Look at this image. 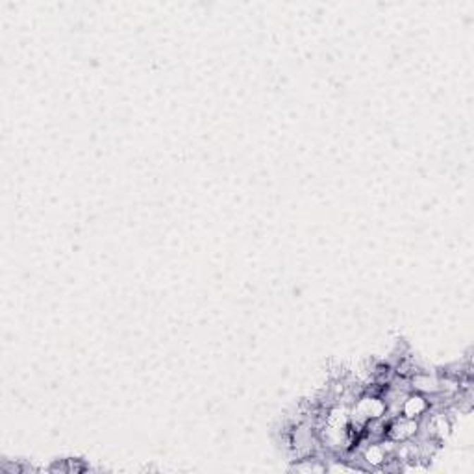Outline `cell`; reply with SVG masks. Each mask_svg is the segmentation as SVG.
<instances>
[{
  "label": "cell",
  "instance_id": "cell-1",
  "mask_svg": "<svg viewBox=\"0 0 474 474\" xmlns=\"http://www.w3.org/2000/svg\"><path fill=\"white\" fill-rule=\"evenodd\" d=\"M419 434V420L408 419L404 415H396L387 420V434L385 437L395 443H402V441L415 439Z\"/></svg>",
  "mask_w": 474,
  "mask_h": 474
},
{
  "label": "cell",
  "instance_id": "cell-2",
  "mask_svg": "<svg viewBox=\"0 0 474 474\" xmlns=\"http://www.w3.org/2000/svg\"><path fill=\"white\" fill-rule=\"evenodd\" d=\"M410 387L413 393H419V395H437V391H439V375L428 372L425 369L419 370V372L410 376Z\"/></svg>",
  "mask_w": 474,
  "mask_h": 474
},
{
  "label": "cell",
  "instance_id": "cell-3",
  "mask_svg": "<svg viewBox=\"0 0 474 474\" xmlns=\"http://www.w3.org/2000/svg\"><path fill=\"white\" fill-rule=\"evenodd\" d=\"M430 411V402L428 396L419 395V393H413L411 391L410 395L406 396L402 406H400V415H404L408 419H423L426 413Z\"/></svg>",
  "mask_w": 474,
  "mask_h": 474
},
{
  "label": "cell",
  "instance_id": "cell-4",
  "mask_svg": "<svg viewBox=\"0 0 474 474\" xmlns=\"http://www.w3.org/2000/svg\"><path fill=\"white\" fill-rule=\"evenodd\" d=\"M293 473H302V474H321L326 473V461L321 456H306V458L293 459L291 465Z\"/></svg>",
  "mask_w": 474,
  "mask_h": 474
}]
</instances>
